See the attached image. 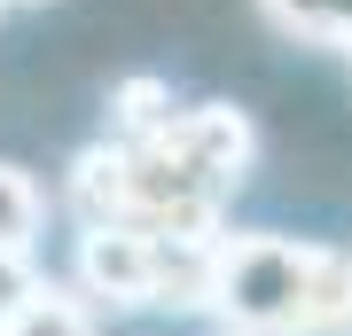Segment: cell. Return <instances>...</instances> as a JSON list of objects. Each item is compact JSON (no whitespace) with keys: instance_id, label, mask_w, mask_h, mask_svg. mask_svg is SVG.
<instances>
[{"instance_id":"52a82bcc","label":"cell","mask_w":352,"mask_h":336,"mask_svg":"<svg viewBox=\"0 0 352 336\" xmlns=\"http://www.w3.org/2000/svg\"><path fill=\"white\" fill-rule=\"evenodd\" d=\"M173 87H164L157 71H133V78H118L110 87V133L102 141H126V149H141V141H157L164 125H173Z\"/></svg>"},{"instance_id":"7a4b0ae2","label":"cell","mask_w":352,"mask_h":336,"mask_svg":"<svg viewBox=\"0 0 352 336\" xmlns=\"http://www.w3.org/2000/svg\"><path fill=\"white\" fill-rule=\"evenodd\" d=\"M157 149L188 180H204L212 196L235 203V188L251 180V164H258V125L243 117L235 102H188V110H173V125L157 133Z\"/></svg>"},{"instance_id":"30bf717a","label":"cell","mask_w":352,"mask_h":336,"mask_svg":"<svg viewBox=\"0 0 352 336\" xmlns=\"http://www.w3.org/2000/svg\"><path fill=\"white\" fill-rule=\"evenodd\" d=\"M305 336H352V250L321 243V274H314V321Z\"/></svg>"},{"instance_id":"ba28073f","label":"cell","mask_w":352,"mask_h":336,"mask_svg":"<svg viewBox=\"0 0 352 336\" xmlns=\"http://www.w3.org/2000/svg\"><path fill=\"white\" fill-rule=\"evenodd\" d=\"M39 227H47V188L0 157V250H32Z\"/></svg>"},{"instance_id":"8fae6325","label":"cell","mask_w":352,"mask_h":336,"mask_svg":"<svg viewBox=\"0 0 352 336\" xmlns=\"http://www.w3.org/2000/svg\"><path fill=\"white\" fill-rule=\"evenodd\" d=\"M39 289V266H32V250H0V321H8L16 305H24Z\"/></svg>"},{"instance_id":"5b68a950","label":"cell","mask_w":352,"mask_h":336,"mask_svg":"<svg viewBox=\"0 0 352 336\" xmlns=\"http://www.w3.org/2000/svg\"><path fill=\"white\" fill-rule=\"evenodd\" d=\"M63 203H71L78 227H126V149L118 141H87L71 157Z\"/></svg>"},{"instance_id":"277c9868","label":"cell","mask_w":352,"mask_h":336,"mask_svg":"<svg viewBox=\"0 0 352 336\" xmlns=\"http://www.w3.org/2000/svg\"><path fill=\"white\" fill-rule=\"evenodd\" d=\"M227 235V227H219ZM219 235H157V305L164 313H212Z\"/></svg>"},{"instance_id":"6da1fadb","label":"cell","mask_w":352,"mask_h":336,"mask_svg":"<svg viewBox=\"0 0 352 336\" xmlns=\"http://www.w3.org/2000/svg\"><path fill=\"white\" fill-rule=\"evenodd\" d=\"M314 274H321V243L266 235V227L219 235V282H212L219 336H305Z\"/></svg>"},{"instance_id":"4fadbf2b","label":"cell","mask_w":352,"mask_h":336,"mask_svg":"<svg viewBox=\"0 0 352 336\" xmlns=\"http://www.w3.org/2000/svg\"><path fill=\"white\" fill-rule=\"evenodd\" d=\"M0 16H8V0H0Z\"/></svg>"},{"instance_id":"3957f363","label":"cell","mask_w":352,"mask_h":336,"mask_svg":"<svg viewBox=\"0 0 352 336\" xmlns=\"http://www.w3.org/2000/svg\"><path fill=\"white\" fill-rule=\"evenodd\" d=\"M71 289L94 313H149L157 305V235L149 227H78Z\"/></svg>"},{"instance_id":"7c38bea8","label":"cell","mask_w":352,"mask_h":336,"mask_svg":"<svg viewBox=\"0 0 352 336\" xmlns=\"http://www.w3.org/2000/svg\"><path fill=\"white\" fill-rule=\"evenodd\" d=\"M8 8H47V0H8Z\"/></svg>"},{"instance_id":"8992f818","label":"cell","mask_w":352,"mask_h":336,"mask_svg":"<svg viewBox=\"0 0 352 336\" xmlns=\"http://www.w3.org/2000/svg\"><path fill=\"white\" fill-rule=\"evenodd\" d=\"M0 336H102V313L78 298L71 282H47V274H39V289L0 321Z\"/></svg>"},{"instance_id":"9c48e42d","label":"cell","mask_w":352,"mask_h":336,"mask_svg":"<svg viewBox=\"0 0 352 336\" xmlns=\"http://www.w3.org/2000/svg\"><path fill=\"white\" fill-rule=\"evenodd\" d=\"M274 16V32L314 39V47H344L352 55V0H258Z\"/></svg>"}]
</instances>
